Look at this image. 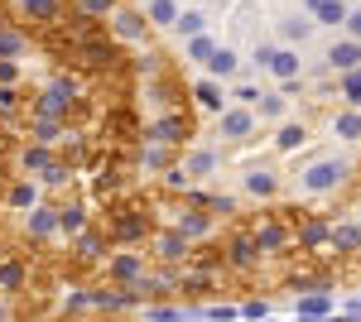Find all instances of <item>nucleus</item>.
<instances>
[{
  "label": "nucleus",
  "mask_w": 361,
  "mask_h": 322,
  "mask_svg": "<svg viewBox=\"0 0 361 322\" xmlns=\"http://www.w3.org/2000/svg\"><path fill=\"white\" fill-rule=\"evenodd\" d=\"M342 163H318V168H308V188L313 192H323V188H333V183H342Z\"/></svg>",
  "instance_id": "nucleus-1"
},
{
  "label": "nucleus",
  "mask_w": 361,
  "mask_h": 322,
  "mask_svg": "<svg viewBox=\"0 0 361 322\" xmlns=\"http://www.w3.org/2000/svg\"><path fill=\"white\" fill-rule=\"evenodd\" d=\"M333 241H337V250H361V226H342Z\"/></svg>",
  "instance_id": "nucleus-2"
},
{
  "label": "nucleus",
  "mask_w": 361,
  "mask_h": 322,
  "mask_svg": "<svg viewBox=\"0 0 361 322\" xmlns=\"http://www.w3.org/2000/svg\"><path fill=\"white\" fill-rule=\"evenodd\" d=\"M357 58H361V49H357V44H342V49H333V63H337V68H352Z\"/></svg>",
  "instance_id": "nucleus-3"
},
{
  "label": "nucleus",
  "mask_w": 361,
  "mask_h": 322,
  "mask_svg": "<svg viewBox=\"0 0 361 322\" xmlns=\"http://www.w3.org/2000/svg\"><path fill=\"white\" fill-rule=\"evenodd\" d=\"M299 313H304V318H323V313H328V298H323V294L304 298V303H299Z\"/></svg>",
  "instance_id": "nucleus-4"
},
{
  "label": "nucleus",
  "mask_w": 361,
  "mask_h": 322,
  "mask_svg": "<svg viewBox=\"0 0 361 322\" xmlns=\"http://www.w3.org/2000/svg\"><path fill=\"white\" fill-rule=\"evenodd\" d=\"M279 144H284V149H294V144H304V130H299V125H289V130H279Z\"/></svg>",
  "instance_id": "nucleus-5"
},
{
  "label": "nucleus",
  "mask_w": 361,
  "mask_h": 322,
  "mask_svg": "<svg viewBox=\"0 0 361 322\" xmlns=\"http://www.w3.org/2000/svg\"><path fill=\"white\" fill-rule=\"evenodd\" d=\"M246 130H250L246 116H226V135H246Z\"/></svg>",
  "instance_id": "nucleus-6"
},
{
  "label": "nucleus",
  "mask_w": 361,
  "mask_h": 322,
  "mask_svg": "<svg viewBox=\"0 0 361 322\" xmlns=\"http://www.w3.org/2000/svg\"><path fill=\"white\" fill-rule=\"evenodd\" d=\"M212 68H217V73H231V68H236V58L222 49V54H212Z\"/></svg>",
  "instance_id": "nucleus-7"
},
{
  "label": "nucleus",
  "mask_w": 361,
  "mask_h": 322,
  "mask_svg": "<svg viewBox=\"0 0 361 322\" xmlns=\"http://www.w3.org/2000/svg\"><path fill=\"white\" fill-rule=\"evenodd\" d=\"M294 68H299V63H294V54H279V58H275V73H284V78H289Z\"/></svg>",
  "instance_id": "nucleus-8"
},
{
  "label": "nucleus",
  "mask_w": 361,
  "mask_h": 322,
  "mask_svg": "<svg viewBox=\"0 0 361 322\" xmlns=\"http://www.w3.org/2000/svg\"><path fill=\"white\" fill-rule=\"evenodd\" d=\"M337 130H342V135H357L361 120H357V116H342V120H337Z\"/></svg>",
  "instance_id": "nucleus-9"
},
{
  "label": "nucleus",
  "mask_w": 361,
  "mask_h": 322,
  "mask_svg": "<svg viewBox=\"0 0 361 322\" xmlns=\"http://www.w3.org/2000/svg\"><path fill=\"white\" fill-rule=\"evenodd\" d=\"M250 192H275V183H270L265 173H255V178H250Z\"/></svg>",
  "instance_id": "nucleus-10"
},
{
  "label": "nucleus",
  "mask_w": 361,
  "mask_h": 322,
  "mask_svg": "<svg viewBox=\"0 0 361 322\" xmlns=\"http://www.w3.org/2000/svg\"><path fill=\"white\" fill-rule=\"evenodd\" d=\"M279 241H284V236H279L275 226H270V231H260V245H265V250H275V245H279Z\"/></svg>",
  "instance_id": "nucleus-11"
},
{
  "label": "nucleus",
  "mask_w": 361,
  "mask_h": 322,
  "mask_svg": "<svg viewBox=\"0 0 361 322\" xmlns=\"http://www.w3.org/2000/svg\"><path fill=\"white\" fill-rule=\"evenodd\" d=\"M135 269H140L135 260H116V274H121V279H130V274H135Z\"/></svg>",
  "instance_id": "nucleus-12"
},
{
  "label": "nucleus",
  "mask_w": 361,
  "mask_h": 322,
  "mask_svg": "<svg viewBox=\"0 0 361 322\" xmlns=\"http://www.w3.org/2000/svg\"><path fill=\"white\" fill-rule=\"evenodd\" d=\"M347 25H352V34H357V39H361V10H357V15H352V20H347Z\"/></svg>",
  "instance_id": "nucleus-13"
}]
</instances>
